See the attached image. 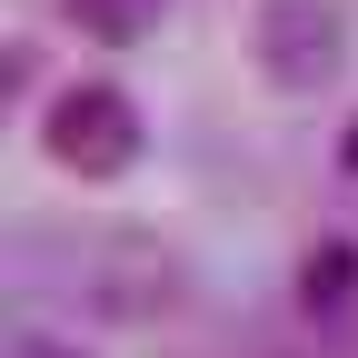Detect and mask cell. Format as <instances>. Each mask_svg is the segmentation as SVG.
<instances>
[{"label": "cell", "instance_id": "obj_1", "mask_svg": "<svg viewBox=\"0 0 358 358\" xmlns=\"http://www.w3.org/2000/svg\"><path fill=\"white\" fill-rule=\"evenodd\" d=\"M249 60H259V80H279V90H329L338 60H348L338 0H268V10L249 20Z\"/></svg>", "mask_w": 358, "mask_h": 358}, {"label": "cell", "instance_id": "obj_6", "mask_svg": "<svg viewBox=\"0 0 358 358\" xmlns=\"http://www.w3.org/2000/svg\"><path fill=\"white\" fill-rule=\"evenodd\" d=\"M10 358H80V348H70V338H50V329H20V338H10Z\"/></svg>", "mask_w": 358, "mask_h": 358}, {"label": "cell", "instance_id": "obj_7", "mask_svg": "<svg viewBox=\"0 0 358 358\" xmlns=\"http://www.w3.org/2000/svg\"><path fill=\"white\" fill-rule=\"evenodd\" d=\"M338 169H358V120H348V140H338Z\"/></svg>", "mask_w": 358, "mask_h": 358}, {"label": "cell", "instance_id": "obj_5", "mask_svg": "<svg viewBox=\"0 0 358 358\" xmlns=\"http://www.w3.org/2000/svg\"><path fill=\"white\" fill-rule=\"evenodd\" d=\"M159 10H169V0H70V20H80L90 40H110V50L150 40V30H159Z\"/></svg>", "mask_w": 358, "mask_h": 358}, {"label": "cell", "instance_id": "obj_3", "mask_svg": "<svg viewBox=\"0 0 358 358\" xmlns=\"http://www.w3.org/2000/svg\"><path fill=\"white\" fill-rule=\"evenodd\" d=\"M169 289H179L169 239H150V229H110L100 249H90V289H80V299L100 308V319H159Z\"/></svg>", "mask_w": 358, "mask_h": 358}, {"label": "cell", "instance_id": "obj_2", "mask_svg": "<svg viewBox=\"0 0 358 358\" xmlns=\"http://www.w3.org/2000/svg\"><path fill=\"white\" fill-rule=\"evenodd\" d=\"M40 140H50V159H60L70 179H120L129 159H140V110H129L110 80H80V90L50 100Z\"/></svg>", "mask_w": 358, "mask_h": 358}, {"label": "cell", "instance_id": "obj_4", "mask_svg": "<svg viewBox=\"0 0 358 358\" xmlns=\"http://www.w3.org/2000/svg\"><path fill=\"white\" fill-rule=\"evenodd\" d=\"M299 308H308V319H348V308H358V249L348 239H319L299 259Z\"/></svg>", "mask_w": 358, "mask_h": 358}]
</instances>
